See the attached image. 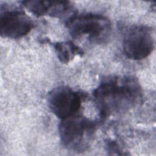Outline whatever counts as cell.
Listing matches in <instances>:
<instances>
[{"label":"cell","mask_w":156,"mask_h":156,"mask_svg":"<svg viewBox=\"0 0 156 156\" xmlns=\"http://www.w3.org/2000/svg\"><path fill=\"white\" fill-rule=\"evenodd\" d=\"M141 94L139 82L131 76L107 77L93 91L101 117L127 112L136 105Z\"/></svg>","instance_id":"1"},{"label":"cell","mask_w":156,"mask_h":156,"mask_svg":"<svg viewBox=\"0 0 156 156\" xmlns=\"http://www.w3.org/2000/svg\"><path fill=\"white\" fill-rule=\"evenodd\" d=\"M96 124L94 121L77 114L62 119L58 132L62 144L69 151L83 152L93 140Z\"/></svg>","instance_id":"2"},{"label":"cell","mask_w":156,"mask_h":156,"mask_svg":"<svg viewBox=\"0 0 156 156\" xmlns=\"http://www.w3.org/2000/svg\"><path fill=\"white\" fill-rule=\"evenodd\" d=\"M66 27L73 38L87 37L97 43L104 42L111 32L110 21L102 15L94 13L74 14L66 20Z\"/></svg>","instance_id":"3"},{"label":"cell","mask_w":156,"mask_h":156,"mask_svg":"<svg viewBox=\"0 0 156 156\" xmlns=\"http://www.w3.org/2000/svg\"><path fill=\"white\" fill-rule=\"evenodd\" d=\"M122 48L125 55L129 59L140 60L147 57L155 48L152 29L143 24L131 26L124 34Z\"/></svg>","instance_id":"4"},{"label":"cell","mask_w":156,"mask_h":156,"mask_svg":"<svg viewBox=\"0 0 156 156\" xmlns=\"http://www.w3.org/2000/svg\"><path fill=\"white\" fill-rule=\"evenodd\" d=\"M82 99V94L79 92L68 86L61 85L49 91L48 102L52 112L63 119L77 114Z\"/></svg>","instance_id":"5"},{"label":"cell","mask_w":156,"mask_h":156,"mask_svg":"<svg viewBox=\"0 0 156 156\" xmlns=\"http://www.w3.org/2000/svg\"><path fill=\"white\" fill-rule=\"evenodd\" d=\"M34 23L23 10L18 9H1L0 34L10 39H18L27 35Z\"/></svg>","instance_id":"6"},{"label":"cell","mask_w":156,"mask_h":156,"mask_svg":"<svg viewBox=\"0 0 156 156\" xmlns=\"http://www.w3.org/2000/svg\"><path fill=\"white\" fill-rule=\"evenodd\" d=\"M21 3L30 13L38 17L49 15L59 18L71 8V4L66 1L29 0L23 1Z\"/></svg>","instance_id":"7"},{"label":"cell","mask_w":156,"mask_h":156,"mask_svg":"<svg viewBox=\"0 0 156 156\" xmlns=\"http://www.w3.org/2000/svg\"><path fill=\"white\" fill-rule=\"evenodd\" d=\"M54 47L58 60L65 64L68 63L76 55L82 57L83 54L82 49L71 40L56 42Z\"/></svg>","instance_id":"8"}]
</instances>
